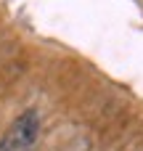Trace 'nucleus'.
<instances>
[{
    "label": "nucleus",
    "instance_id": "f257e3e1",
    "mask_svg": "<svg viewBox=\"0 0 143 151\" xmlns=\"http://www.w3.org/2000/svg\"><path fill=\"white\" fill-rule=\"evenodd\" d=\"M37 138H40V114L29 109L11 125V130L0 141V151H29L37 143Z\"/></svg>",
    "mask_w": 143,
    "mask_h": 151
}]
</instances>
